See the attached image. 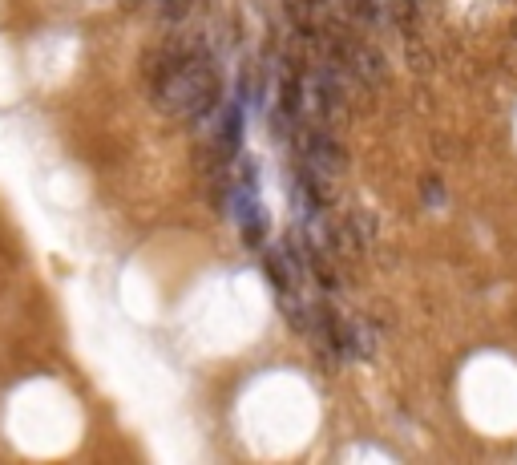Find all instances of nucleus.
<instances>
[{
	"instance_id": "f257e3e1",
	"label": "nucleus",
	"mask_w": 517,
	"mask_h": 465,
	"mask_svg": "<svg viewBox=\"0 0 517 465\" xmlns=\"http://www.w3.org/2000/svg\"><path fill=\"white\" fill-rule=\"evenodd\" d=\"M283 5H287L291 21H295L299 29L316 33V25H320V17H324V9H328V0H283Z\"/></svg>"
},
{
	"instance_id": "f03ea898",
	"label": "nucleus",
	"mask_w": 517,
	"mask_h": 465,
	"mask_svg": "<svg viewBox=\"0 0 517 465\" xmlns=\"http://www.w3.org/2000/svg\"><path fill=\"white\" fill-rule=\"evenodd\" d=\"M219 142H223V154L227 158L239 150V142H243V106H227L223 110V134H219Z\"/></svg>"
}]
</instances>
